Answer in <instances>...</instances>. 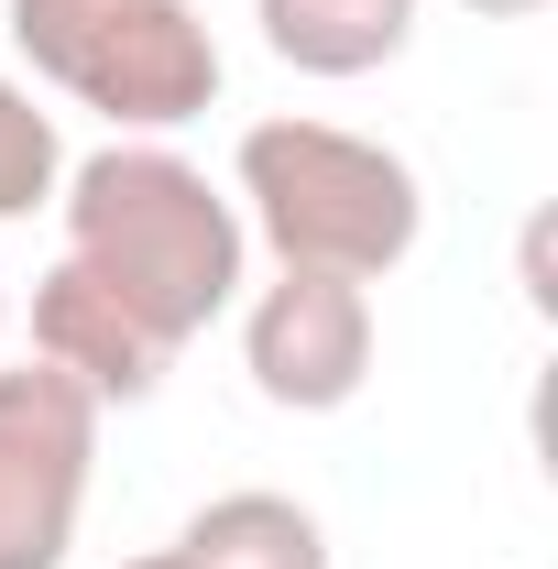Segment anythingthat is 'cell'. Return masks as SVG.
Returning a JSON list of instances; mask_svg holds the SVG:
<instances>
[{"label":"cell","mask_w":558,"mask_h":569,"mask_svg":"<svg viewBox=\"0 0 558 569\" xmlns=\"http://www.w3.org/2000/svg\"><path fill=\"white\" fill-rule=\"evenodd\" d=\"M56 219H67V263H88L165 351L209 340L252 284V230L230 209V187H209V164H187L176 142L121 132L77 153L56 187Z\"/></svg>","instance_id":"cell-1"},{"label":"cell","mask_w":558,"mask_h":569,"mask_svg":"<svg viewBox=\"0 0 558 569\" xmlns=\"http://www.w3.org/2000/svg\"><path fill=\"white\" fill-rule=\"evenodd\" d=\"M230 209L252 230V252H275V274L383 284L427 241L417 164L395 142L307 121V110H275V121L241 132V153H230Z\"/></svg>","instance_id":"cell-2"},{"label":"cell","mask_w":558,"mask_h":569,"mask_svg":"<svg viewBox=\"0 0 558 569\" xmlns=\"http://www.w3.org/2000/svg\"><path fill=\"white\" fill-rule=\"evenodd\" d=\"M11 56L132 142L187 132L230 77L198 0H11Z\"/></svg>","instance_id":"cell-3"},{"label":"cell","mask_w":558,"mask_h":569,"mask_svg":"<svg viewBox=\"0 0 558 569\" xmlns=\"http://www.w3.org/2000/svg\"><path fill=\"white\" fill-rule=\"evenodd\" d=\"M99 395L56 361H0V569H67L88 482H99Z\"/></svg>","instance_id":"cell-4"},{"label":"cell","mask_w":558,"mask_h":569,"mask_svg":"<svg viewBox=\"0 0 558 569\" xmlns=\"http://www.w3.org/2000/svg\"><path fill=\"white\" fill-rule=\"evenodd\" d=\"M241 372L285 417H340L372 383V284H340V274L241 284Z\"/></svg>","instance_id":"cell-5"},{"label":"cell","mask_w":558,"mask_h":569,"mask_svg":"<svg viewBox=\"0 0 558 569\" xmlns=\"http://www.w3.org/2000/svg\"><path fill=\"white\" fill-rule=\"evenodd\" d=\"M33 361H56L77 395H99V406H142V395H165V372H176V351H165L88 263H67V252L33 274Z\"/></svg>","instance_id":"cell-6"},{"label":"cell","mask_w":558,"mask_h":569,"mask_svg":"<svg viewBox=\"0 0 558 569\" xmlns=\"http://www.w3.org/2000/svg\"><path fill=\"white\" fill-rule=\"evenodd\" d=\"M252 22H263V44H275V67L296 77H383L406 44H417V0H252Z\"/></svg>","instance_id":"cell-7"},{"label":"cell","mask_w":558,"mask_h":569,"mask_svg":"<svg viewBox=\"0 0 558 569\" xmlns=\"http://www.w3.org/2000/svg\"><path fill=\"white\" fill-rule=\"evenodd\" d=\"M176 559L187 569H329V526L307 515L296 493H209L187 526H176Z\"/></svg>","instance_id":"cell-8"},{"label":"cell","mask_w":558,"mask_h":569,"mask_svg":"<svg viewBox=\"0 0 558 569\" xmlns=\"http://www.w3.org/2000/svg\"><path fill=\"white\" fill-rule=\"evenodd\" d=\"M56 187H67V132H56V110L33 99V77L0 67V219L56 209Z\"/></svg>","instance_id":"cell-9"},{"label":"cell","mask_w":558,"mask_h":569,"mask_svg":"<svg viewBox=\"0 0 558 569\" xmlns=\"http://www.w3.org/2000/svg\"><path fill=\"white\" fill-rule=\"evenodd\" d=\"M460 11H471V22H537L548 0H460Z\"/></svg>","instance_id":"cell-10"},{"label":"cell","mask_w":558,"mask_h":569,"mask_svg":"<svg viewBox=\"0 0 558 569\" xmlns=\"http://www.w3.org/2000/svg\"><path fill=\"white\" fill-rule=\"evenodd\" d=\"M121 569H187V559H176V548H153V559H121Z\"/></svg>","instance_id":"cell-11"},{"label":"cell","mask_w":558,"mask_h":569,"mask_svg":"<svg viewBox=\"0 0 558 569\" xmlns=\"http://www.w3.org/2000/svg\"><path fill=\"white\" fill-rule=\"evenodd\" d=\"M0 329H11V284H0Z\"/></svg>","instance_id":"cell-12"}]
</instances>
